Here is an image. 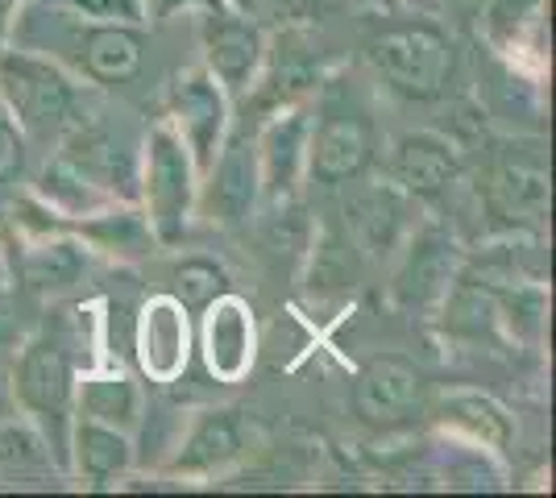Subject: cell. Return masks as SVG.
<instances>
[{
    "label": "cell",
    "mask_w": 556,
    "mask_h": 498,
    "mask_svg": "<svg viewBox=\"0 0 556 498\" xmlns=\"http://www.w3.org/2000/svg\"><path fill=\"white\" fill-rule=\"evenodd\" d=\"M0 108L22 129L25 145H59L84 113V88L38 50L0 47Z\"/></svg>",
    "instance_id": "obj_1"
},
{
    "label": "cell",
    "mask_w": 556,
    "mask_h": 498,
    "mask_svg": "<svg viewBox=\"0 0 556 498\" xmlns=\"http://www.w3.org/2000/svg\"><path fill=\"white\" fill-rule=\"evenodd\" d=\"M200 195V170L191 163V150L184 145L179 129L159 117L141 138L138 158V204L159 245H179L195 216Z\"/></svg>",
    "instance_id": "obj_2"
},
{
    "label": "cell",
    "mask_w": 556,
    "mask_h": 498,
    "mask_svg": "<svg viewBox=\"0 0 556 498\" xmlns=\"http://www.w3.org/2000/svg\"><path fill=\"white\" fill-rule=\"evenodd\" d=\"M366 59L391 92L407 100H437L453 75V38L444 34V25L432 22V13H419L416 22L391 25L370 38Z\"/></svg>",
    "instance_id": "obj_3"
},
{
    "label": "cell",
    "mask_w": 556,
    "mask_h": 498,
    "mask_svg": "<svg viewBox=\"0 0 556 498\" xmlns=\"http://www.w3.org/2000/svg\"><path fill=\"white\" fill-rule=\"evenodd\" d=\"M75 379H79V366H75L67 345L59 341V332L42 329L38 336L22 341V349L13 357V399L25 411V420L38 424L42 436L50 424L71 432Z\"/></svg>",
    "instance_id": "obj_4"
},
{
    "label": "cell",
    "mask_w": 556,
    "mask_h": 498,
    "mask_svg": "<svg viewBox=\"0 0 556 498\" xmlns=\"http://www.w3.org/2000/svg\"><path fill=\"white\" fill-rule=\"evenodd\" d=\"M378 158V133L374 120L345 104H328L320 120L312 117L307 133V179L320 188H349L366 179Z\"/></svg>",
    "instance_id": "obj_5"
},
{
    "label": "cell",
    "mask_w": 556,
    "mask_h": 498,
    "mask_svg": "<svg viewBox=\"0 0 556 498\" xmlns=\"http://www.w3.org/2000/svg\"><path fill=\"white\" fill-rule=\"evenodd\" d=\"M200 50H204V67L208 75L237 100L254 88L266 67V34L257 25L254 13H237V9H200Z\"/></svg>",
    "instance_id": "obj_6"
},
{
    "label": "cell",
    "mask_w": 556,
    "mask_h": 498,
    "mask_svg": "<svg viewBox=\"0 0 556 498\" xmlns=\"http://www.w3.org/2000/svg\"><path fill=\"white\" fill-rule=\"evenodd\" d=\"M54 154H63L88 183L104 191L116 204H138V158L141 145H134L129 138H116L113 125L104 120L79 117L71 120V129L59 138Z\"/></svg>",
    "instance_id": "obj_7"
},
{
    "label": "cell",
    "mask_w": 556,
    "mask_h": 498,
    "mask_svg": "<svg viewBox=\"0 0 556 498\" xmlns=\"http://www.w3.org/2000/svg\"><path fill=\"white\" fill-rule=\"evenodd\" d=\"M229 108L232 95L208 75V67H187L175 75L170 92H166V120L179 129L184 145L191 150V163L204 175L208 163L216 158V150L229 138Z\"/></svg>",
    "instance_id": "obj_8"
},
{
    "label": "cell",
    "mask_w": 556,
    "mask_h": 498,
    "mask_svg": "<svg viewBox=\"0 0 556 498\" xmlns=\"http://www.w3.org/2000/svg\"><path fill=\"white\" fill-rule=\"evenodd\" d=\"M486 204L510 225H544L548 216V158L540 138H515L486 166Z\"/></svg>",
    "instance_id": "obj_9"
},
{
    "label": "cell",
    "mask_w": 556,
    "mask_h": 498,
    "mask_svg": "<svg viewBox=\"0 0 556 498\" xmlns=\"http://www.w3.org/2000/svg\"><path fill=\"white\" fill-rule=\"evenodd\" d=\"M307 133H312V113L303 104H278L257 129L254 158L266 204L291 200L295 188L307 179Z\"/></svg>",
    "instance_id": "obj_10"
},
{
    "label": "cell",
    "mask_w": 556,
    "mask_h": 498,
    "mask_svg": "<svg viewBox=\"0 0 556 498\" xmlns=\"http://www.w3.org/2000/svg\"><path fill=\"white\" fill-rule=\"evenodd\" d=\"M257 200H262V183H257V158L254 142L237 138L229 129L225 145L216 150L208 170L200 175V195H195V213L212 220V225H245L254 216Z\"/></svg>",
    "instance_id": "obj_11"
},
{
    "label": "cell",
    "mask_w": 556,
    "mask_h": 498,
    "mask_svg": "<svg viewBox=\"0 0 556 498\" xmlns=\"http://www.w3.org/2000/svg\"><path fill=\"white\" fill-rule=\"evenodd\" d=\"M428 407V379L416 361L399 354L370 357L353 382V411L374 427H391L412 420Z\"/></svg>",
    "instance_id": "obj_12"
},
{
    "label": "cell",
    "mask_w": 556,
    "mask_h": 498,
    "mask_svg": "<svg viewBox=\"0 0 556 498\" xmlns=\"http://www.w3.org/2000/svg\"><path fill=\"white\" fill-rule=\"evenodd\" d=\"M462 179V150L437 129H407L387 150V183L407 200H437Z\"/></svg>",
    "instance_id": "obj_13"
},
{
    "label": "cell",
    "mask_w": 556,
    "mask_h": 498,
    "mask_svg": "<svg viewBox=\"0 0 556 498\" xmlns=\"http://www.w3.org/2000/svg\"><path fill=\"white\" fill-rule=\"evenodd\" d=\"M457 270H462V250L453 233H444L441 225H424L394 270V299L403 308H432L444 299Z\"/></svg>",
    "instance_id": "obj_14"
},
{
    "label": "cell",
    "mask_w": 556,
    "mask_h": 498,
    "mask_svg": "<svg viewBox=\"0 0 556 498\" xmlns=\"http://www.w3.org/2000/svg\"><path fill=\"white\" fill-rule=\"evenodd\" d=\"M71 50H75L79 72L88 75L96 88H121V84H129V79L141 75L146 34H141V25L79 22L75 34H71Z\"/></svg>",
    "instance_id": "obj_15"
},
{
    "label": "cell",
    "mask_w": 556,
    "mask_h": 498,
    "mask_svg": "<svg viewBox=\"0 0 556 498\" xmlns=\"http://www.w3.org/2000/svg\"><path fill=\"white\" fill-rule=\"evenodd\" d=\"M548 0H486L482 38L507 67H544Z\"/></svg>",
    "instance_id": "obj_16"
},
{
    "label": "cell",
    "mask_w": 556,
    "mask_h": 498,
    "mask_svg": "<svg viewBox=\"0 0 556 498\" xmlns=\"http://www.w3.org/2000/svg\"><path fill=\"white\" fill-rule=\"evenodd\" d=\"M245 449V420L237 407H212L200 411V420L191 424L187 440L179 445V457L170 461L175 477H212L225 465H232Z\"/></svg>",
    "instance_id": "obj_17"
},
{
    "label": "cell",
    "mask_w": 556,
    "mask_h": 498,
    "mask_svg": "<svg viewBox=\"0 0 556 498\" xmlns=\"http://www.w3.org/2000/svg\"><path fill=\"white\" fill-rule=\"evenodd\" d=\"M67 465L84 482L109 486L134 470V440H129V432H121L113 424L75 416L67 436Z\"/></svg>",
    "instance_id": "obj_18"
},
{
    "label": "cell",
    "mask_w": 556,
    "mask_h": 498,
    "mask_svg": "<svg viewBox=\"0 0 556 498\" xmlns=\"http://www.w3.org/2000/svg\"><path fill=\"white\" fill-rule=\"evenodd\" d=\"M208 324H204V357H208V370L220 382H237L250 361H254V324H250V311L241 299H232L229 291L220 299H212Z\"/></svg>",
    "instance_id": "obj_19"
},
{
    "label": "cell",
    "mask_w": 556,
    "mask_h": 498,
    "mask_svg": "<svg viewBox=\"0 0 556 498\" xmlns=\"http://www.w3.org/2000/svg\"><path fill=\"white\" fill-rule=\"evenodd\" d=\"M141 382L125 370H88L75 379V416L84 420H100L121 432H134L141 424Z\"/></svg>",
    "instance_id": "obj_20"
},
{
    "label": "cell",
    "mask_w": 556,
    "mask_h": 498,
    "mask_svg": "<svg viewBox=\"0 0 556 498\" xmlns=\"http://www.w3.org/2000/svg\"><path fill=\"white\" fill-rule=\"evenodd\" d=\"M437 420L490 452H507L515 440L510 411L486 391H444L437 404Z\"/></svg>",
    "instance_id": "obj_21"
},
{
    "label": "cell",
    "mask_w": 556,
    "mask_h": 498,
    "mask_svg": "<svg viewBox=\"0 0 556 498\" xmlns=\"http://www.w3.org/2000/svg\"><path fill=\"white\" fill-rule=\"evenodd\" d=\"M141 366L150 379H175L187 361V324H184V304L179 299H150L141 311V332H138Z\"/></svg>",
    "instance_id": "obj_22"
},
{
    "label": "cell",
    "mask_w": 556,
    "mask_h": 498,
    "mask_svg": "<svg viewBox=\"0 0 556 498\" xmlns=\"http://www.w3.org/2000/svg\"><path fill=\"white\" fill-rule=\"evenodd\" d=\"M84 270H88V245L67 238L63 229L38 233L22 254L25 283L38 286V291H47V295H59V291L75 286L79 279H84Z\"/></svg>",
    "instance_id": "obj_23"
},
{
    "label": "cell",
    "mask_w": 556,
    "mask_h": 498,
    "mask_svg": "<svg viewBox=\"0 0 556 498\" xmlns=\"http://www.w3.org/2000/svg\"><path fill=\"white\" fill-rule=\"evenodd\" d=\"M407 195L394 188V183H378L353 195L349 204V225L357 241L370 250V254H387L399 245L403 229H407Z\"/></svg>",
    "instance_id": "obj_24"
},
{
    "label": "cell",
    "mask_w": 556,
    "mask_h": 498,
    "mask_svg": "<svg viewBox=\"0 0 556 498\" xmlns=\"http://www.w3.org/2000/svg\"><path fill=\"white\" fill-rule=\"evenodd\" d=\"M34 195H38L63 225H67V220H92L96 213H104V208L116 204V200H109L96 183H88L63 154H50V163L42 166V175H38V183H34Z\"/></svg>",
    "instance_id": "obj_25"
},
{
    "label": "cell",
    "mask_w": 556,
    "mask_h": 498,
    "mask_svg": "<svg viewBox=\"0 0 556 498\" xmlns=\"http://www.w3.org/2000/svg\"><path fill=\"white\" fill-rule=\"evenodd\" d=\"M170 283H175V299L184 304V311H204L212 299H220L229 291V274L220 261L195 254V258H184L175 266Z\"/></svg>",
    "instance_id": "obj_26"
},
{
    "label": "cell",
    "mask_w": 556,
    "mask_h": 498,
    "mask_svg": "<svg viewBox=\"0 0 556 498\" xmlns=\"http://www.w3.org/2000/svg\"><path fill=\"white\" fill-rule=\"evenodd\" d=\"M0 465H50V445L34 420H4L0 424Z\"/></svg>",
    "instance_id": "obj_27"
},
{
    "label": "cell",
    "mask_w": 556,
    "mask_h": 498,
    "mask_svg": "<svg viewBox=\"0 0 556 498\" xmlns=\"http://www.w3.org/2000/svg\"><path fill=\"white\" fill-rule=\"evenodd\" d=\"M59 4L67 17L79 22H100V25H146L150 9L146 0H50Z\"/></svg>",
    "instance_id": "obj_28"
},
{
    "label": "cell",
    "mask_w": 556,
    "mask_h": 498,
    "mask_svg": "<svg viewBox=\"0 0 556 498\" xmlns=\"http://www.w3.org/2000/svg\"><path fill=\"white\" fill-rule=\"evenodd\" d=\"M25 170V138L22 129L9 120V113L0 108V191L13 188Z\"/></svg>",
    "instance_id": "obj_29"
},
{
    "label": "cell",
    "mask_w": 556,
    "mask_h": 498,
    "mask_svg": "<svg viewBox=\"0 0 556 498\" xmlns=\"http://www.w3.org/2000/svg\"><path fill=\"white\" fill-rule=\"evenodd\" d=\"M220 0H146V9H150V17H170V13H179V9H216Z\"/></svg>",
    "instance_id": "obj_30"
},
{
    "label": "cell",
    "mask_w": 556,
    "mask_h": 498,
    "mask_svg": "<svg viewBox=\"0 0 556 498\" xmlns=\"http://www.w3.org/2000/svg\"><path fill=\"white\" fill-rule=\"evenodd\" d=\"M22 9H25V0H0V47H4V42L17 34Z\"/></svg>",
    "instance_id": "obj_31"
},
{
    "label": "cell",
    "mask_w": 556,
    "mask_h": 498,
    "mask_svg": "<svg viewBox=\"0 0 556 498\" xmlns=\"http://www.w3.org/2000/svg\"><path fill=\"white\" fill-rule=\"evenodd\" d=\"M4 349H17V329L9 324V316H0V354Z\"/></svg>",
    "instance_id": "obj_32"
},
{
    "label": "cell",
    "mask_w": 556,
    "mask_h": 498,
    "mask_svg": "<svg viewBox=\"0 0 556 498\" xmlns=\"http://www.w3.org/2000/svg\"><path fill=\"white\" fill-rule=\"evenodd\" d=\"M220 4H225V9H237V13H254L257 17V4H262V0H220Z\"/></svg>",
    "instance_id": "obj_33"
},
{
    "label": "cell",
    "mask_w": 556,
    "mask_h": 498,
    "mask_svg": "<svg viewBox=\"0 0 556 498\" xmlns=\"http://www.w3.org/2000/svg\"><path fill=\"white\" fill-rule=\"evenodd\" d=\"M399 9H416V13H437V0H399Z\"/></svg>",
    "instance_id": "obj_34"
},
{
    "label": "cell",
    "mask_w": 556,
    "mask_h": 498,
    "mask_svg": "<svg viewBox=\"0 0 556 498\" xmlns=\"http://www.w3.org/2000/svg\"><path fill=\"white\" fill-rule=\"evenodd\" d=\"M4 291H9V266L0 258V299H4Z\"/></svg>",
    "instance_id": "obj_35"
},
{
    "label": "cell",
    "mask_w": 556,
    "mask_h": 498,
    "mask_svg": "<svg viewBox=\"0 0 556 498\" xmlns=\"http://www.w3.org/2000/svg\"><path fill=\"white\" fill-rule=\"evenodd\" d=\"M378 9H387V13H399V0H374Z\"/></svg>",
    "instance_id": "obj_36"
},
{
    "label": "cell",
    "mask_w": 556,
    "mask_h": 498,
    "mask_svg": "<svg viewBox=\"0 0 556 498\" xmlns=\"http://www.w3.org/2000/svg\"><path fill=\"white\" fill-rule=\"evenodd\" d=\"M457 4H465V0H437V9H457Z\"/></svg>",
    "instance_id": "obj_37"
}]
</instances>
